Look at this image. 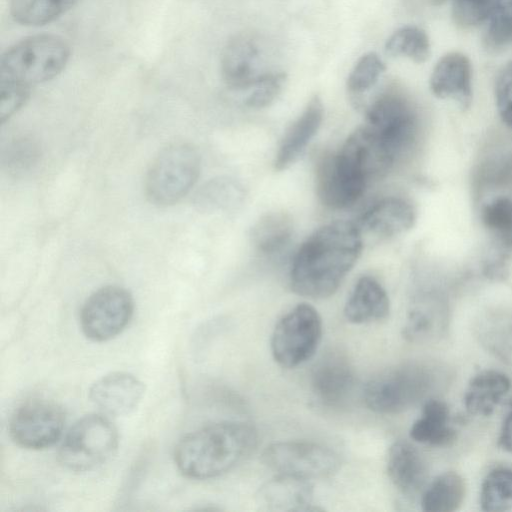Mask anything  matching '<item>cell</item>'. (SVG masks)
<instances>
[{"instance_id":"7a4b0ae2","label":"cell","mask_w":512,"mask_h":512,"mask_svg":"<svg viewBox=\"0 0 512 512\" xmlns=\"http://www.w3.org/2000/svg\"><path fill=\"white\" fill-rule=\"evenodd\" d=\"M257 439V431L249 423H213L183 436L175 446L174 461L188 478H215L244 461L254 450Z\"/></svg>"},{"instance_id":"ac0fdd59","label":"cell","mask_w":512,"mask_h":512,"mask_svg":"<svg viewBox=\"0 0 512 512\" xmlns=\"http://www.w3.org/2000/svg\"><path fill=\"white\" fill-rule=\"evenodd\" d=\"M323 114L322 100L318 95H315L284 134L274 161L276 170L287 169L301 156L317 134L323 120Z\"/></svg>"},{"instance_id":"30bf717a","label":"cell","mask_w":512,"mask_h":512,"mask_svg":"<svg viewBox=\"0 0 512 512\" xmlns=\"http://www.w3.org/2000/svg\"><path fill=\"white\" fill-rule=\"evenodd\" d=\"M262 462L277 473L308 480L328 477L340 466V459L333 450L307 441L272 443L263 451Z\"/></svg>"},{"instance_id":"6da1fadb","label":"cell","mask_w":512,"mask_h":512,"mask_svg":"<svg viewBox=\"0 0 512 512\" xmlns=\"http://www.w3.org/2000/svg\"><path fill=\"white\" fill-rule=\"evenodd\" d=\"M362 248L360 229L352 222L338 220L320 227L293 259L291 288L312 299L333 295L356 264Z\"/></svg>"},{"instance_id":"d6a6232c","label":"cell","mask_w":512,"mask_h":512,"mask_svg":"<svg viewBox=\"0 0 512 512\" xmlns=\"http://www.w3.org/2000/svg\"><path fill=\"white\" fill-rule=\"evenodd\" d=\"M492 10V0H451V17L461 29L475 28L486 23Z\"/></svg>"},{"instance_id":"836d02e7","label":"cell","mask_w":512,"mask_h":512,"mask_svg":"<svg viewBox=\"0 0 512 512\" xmlns=\"http://www.w3.org/2000/svg\"><path fill=\"white\" fill-rule=\"evenodd\" d=\"M286 82L283 72H267L251 87L252 92L245 100V105L253 109L270 106L281 94Z\"/></svg>"},{"instance_id":"e575fe53","label":"cell","mask_w":512,"mask_h":512,"mask_svg":"<svg viewBox=\"0 0 512 512\" xmlns=\"http://www.w3.org/2000/svg\"><path fill=\"white\" fill-rule=\"evenodd\" d=\"M31 88L13 81L0 80V119L5 122L27 101Z\"/></svg>"},{"instance_id":"cb8c5ba5","label":"cell","mask_w":512,"mask_h":512,"mask_svg":"<svg viewBox=\"0 0 512 512\" xmlns=\"http://www.w3.org/2000/svg\"><path fill=\"white\" fill-rule=\"evenodd\" d=\"M245 195L241 182L232 177L221 176L204 183L195 193L193 204L202 212H228L239 207Z\"/></svg>"},{"instance_id":"d4e9b609","label":"cell","mask_w":512,"mask_h":512,"mask_svg":"<svg viewBox=\"0 0 512 512\" xmlns=\"http://www.w3.org/2000/svg\"><path fill=\"white\" fill-rule=\"evenodd\" d=\"M465 493L462 476L453 471L445 472L423 490L421 506L426 512H454L462 505Z\"/></svg>"},{"instance_id":"52a82bcc","label":"cell","mask_w":512,"mask_h":512,"mask_svg":"<svg viewBox=\"0 0 512 512\" xmlns=\"http://www.w3.org/2000/svg\"><path fill=\"white\" fill-rule=\"evenodd\" d=\"M199 174L197 150L187 143L171 144L159 152L148 169L147 198L158 206L173 205L190 192Z\"/></svg>"},{"instance_id":"3957f363","label":"cell","mask_w":512,"mask_h":512,"mask_svg":"<svg viewBox=\"0 0 512 512\" xmlns=\"http://www.w3.org/2000/svg\"><path fill=\"white\" fill-rule=\"evenodd\" d=\"M374 178L368 149L355 130L335 154H323L316 163V192L327 207L354 204Z\"/></svg>"},{"instance_id":"9a60e30c","label":"cell","mask_w":512,"mask_h":512,"mask_svg":"<svg viewBox=\"0 0 512 512\" xmlns=\"http://www.w3.org/2000/svg\"><path fill=\"white\" fill-rule=\"evenodd\" d=\"M312 501L308 479L282 473L266 481L255 495V503L263 511H311L315 509Z\"/></svg>"},{"instance_id":"8fae6325","label":"cell","mask_w":512,"mask_h":512,"mask_svg":"<svg viewBox=\"0 0 512 512\" xmlns=\"http://www.w3.org/2000/svg\"><path fill=\"white\" fill-rule=\"evenodd\" d=\"M133 313L134 301L129 291L120 286H105L93 292L83 304L81 329L93 341H107L126 328Z\"/></svg>"},{"instance_id":"f1b7e54d","label":"cell","mask_w":512,"mask_h":512,"mask_svg":"<svg viewBox=\"0 0 512 512\" xmlns=\"http://www.w3.org/2000/svg\"><path fill=\"white\" fill-rule=\"evenodd\" d=\"M385 52L392 57H406L415 63H424L431 53L429 37L420 27L403 26L387 39Z\"/></svg>"},{"instance_id":"ba28073f","label":"cell","mask_w":512,"mask_h":512,"mask_svg":"<svg viewBox=\"0 0 512 512\" xmlns=\"http://www.w3.org/2000/svg\"><path fill=\"white\" fill-rule=\"evenodd\" d=\"M119 434L103 415L79 419L66 433L58 452L60 463L74 472H87L107 462L116 452Z\"/></svg>"},{"instance_id":"d6986e66","label":"cell","mask_w":512,"mask_h":512,"mask_svg":"<svg viewBox=\"0 0 512 512\" xmlns=\"http://www.w3.org/2000/svg\"><path fill=\"white\" fill-rule=\"evenodd\" d=\"M387 473L393 485L406 496L424 490L428 467L422 454L409 442H394L388 451Z\"/></svg>"},{"instance_id":"603a6c76","label":"cell","mask_w":512,"mask_h":512,"mask_svg":"<svg viewBox=\"0 0 512 512\" xmlns=\"http://www.w3.org/2000/svg\"><path fill=\"white\" fill-rule=\"evenodd\" d=\"M447 404L439 399L425 401L421 416L412 424L410 437L422 444L448 446L455 441L456 431L449 424Z\"/></svg>"},{"instance_id":"e0dca14e","label":"cell","mask_w":512,"mask_h":512,"mask_svg":"<svg viewBox=\"0 0 512 512\" xmlns=\"http://www.w3.org/2000/svg\"><path fill=\"white\" fill-rule=\"evenodd\" d=\"M311 388L316 398L325 405H338L351 393L355 376L348 360L340 353L329 352L313 366Z\"/></svg>"},{"instance_id":"9c48e42d","label":"cell","mask_w":512,"mask_h":512,"mask_svg":"<svg viewBox=\"0 0 512 512\" xmlns=\"http://www.w3.org/2000/svg\"><path fill=\"white\" fill-rule=\"evenodd\" d=\"M322 336V320L317 310L301 303L276 324L271 337V353L282 367L301 365L316 352Z\"/></svg>"},{"instance_id":"484cf974","label":"cell","mask_w":512,"mask_h":512,"mask_svg":"<svg viewBox=\"0 0 512 512\" xmlns=\"http://www.w3.org/2000/svg\"><path fill=\"white\" fill-rule=\"evenodd\" d=\"M293 233L291 217L284 212L263 215L251 229V241L263 254L281 251L290 241Z\"/></svg>"},{"instance_id":"ffe728a7","label":"cell","mask_w":512,"mask_h":512,"mask_svg":"<svg viewBox=\"0 0 512 512\" xmlns=\"http://www.w3.org/2000/svg\"><path fill=\"white\" fill-rule=\"evenodd\" d=\"M415 221V210L407 200L387 197L369 207L362 214L359 223L367 232L390 237L408 231Z\"/></svg>"},{"instance_id":"7402d4cb","label":"cell","mask_w":512,"mask_h":512,"mask_svg":"<svg viewBox=\"0 0 512 512\" xmlns=\"http://www.w3.org/2000/svg\"><path fill=\"white\" fill-rule=\"evenodd\" d=\"M510 388L511 381L504 373L484 370L470 380L464 394L465 408L472 415L488 416Z\"/></svg>"},{"instance_id":"8d00e7d4","label":"cell","mask_w":512,"mask_h":512,"mask_svg":"<svg viewBox=\"0 0 512 512\" xmlns=\"http://www.w3.org/2000/svg\"><path fill=\"white\" fill-rule=\"evenodd\" d=\"M484 340L495 353L503 358L512 359V322L492 324L485 331Z\"/></svg>"},{"instance_id":"f35d334b","label":"cell","mask_w":512,"mask_h":512,"mask_svg":"<svg viewBox=\"0 0 512 512\" xmlns=\"http://www.w3.org/2000/svg\"><path fill=\"white\" fill-rule=\"evenodd\" d=\"M431 4L438 6L444 4L447 0H430Z\"/></svg>"},{"instance_id":"4fadbf2b","label":"cell","mask_w":512,"mask_h":512,"mask_svg":"<svg viewBox=\"0 0 512 512\" xmlns=\"http://www.w3.org/2000/svg\"><path fill=\"white\" fill-rule=\"evenodd\" d=\"M260 46L248 33L231 38L225 45L220 70L224 83L232 90L251 88L267 72H260Z\"/></svg>"},{"instance_id":"5bb4252c","label":"cell","mask_w":512,"mask_h":512,"mask_svg":"<svg viewBox=\"0 0 512 512\" xmlns=\"http://www.w3.org/2000/svg\"><path fill=\"white\" fill-rule=\"evenodd\" d=\"M144 391V384L136 376L112 372L92 384L89 398L106 415L124 416L138 407Z\"/></svg>"},{"instance_id":"7c38bea8","label":"cell","mask_w":512,"mask_h":512,"mask_svg":"<svg viewBox=\"0 0 512 512\" xmlns=\"http://www.w3.org/2000/svg\"><path fill=\"white\" fill-rule=\"evenodd\" d=\"M65 414L55 402L31 399L21 404L11 416L9 433L12 440L26 449H44L62 436Z\"/></svg>"},{"instance_id":"74e56055","label":"cell","mask_w":512,"mask_h":512,"mask_svg":"<svg viewBox=\"0 0 512 512\" xmlns=\"http://www.w3.org/2000/svg\"><path fill=\"white\" fill-rule=\"evenodd\" d=\"M498 445L503 450L512 453V411L507 414L502 423Z\"/></svg>"},{"instance_id":"1f68e13d","label":"cell","mask_w":512,"mask_h":512,"mask_svg":"<svg viewBox=\"0 0 512 512\" xmlns=\"http://www.w3.org/2000/svg\"><path fill=\"white\" fill-rule=\"evenodd\" d=\"M385 69V63L377 53L362 55L347 78L348 91L353 95L364 93L376 84Z\"/></svg>"},{"instance_id":"44dd1931","label":"cell","mask_w":512,"mask_h":512,"mask_svg":"<svg viewBox=\"0 0 512 512\" xmlns=\"http://www.w3.org/2000/svg\"><path fill=\"white\" fill-rule=\"evenodd\" d=\"M390 301L383 286L373 277L363 276L355 284L344 306L345 318L363 324L386 318Z\"/></svg>"},{"instance_id":"83f0119b","label":"cell","mask_w":512,"mask_h":512,"mask_svg":"<svg viewBox=\"0 0 512 512\" xmlns=\"http://www.w3.org/2000/svg\"><path fill=\"white\" fill-rule=\"evenodd\" d=\"M79 0H10L14 21L24 26H43L61 17Z\"/></svg>"},{"instance_id":"f546056e","label":"cell","mask_w":512,"mask_h":512,"mask_svg":"<svg viewBox=\"0 0 512 512\" xmlns=\"http://www.w3.org/2000/svg\"><path fill=\"white\" fill-rule=\"evenodd\" d=\"M480 505L483 511L512 510L511 468H495L485 476L481 484Z\"/></svg>"},{"instance_id":"2e32d148","label":"cell","mask_w":512,"mask_h":512,"mask_svg":"<svg viewBox=\"0 0 512 512\" xmlns=\"http://www.w3.org/2000/svg\"><path fill=\"white\" fill-rule=\"evenodd\" d=\"M430 89L441 99H452L462 109L472 102V66L461 52H449L435 64L430 76Z\"/></svg>"},{"instance_id":"277c9868","label":"cell","mask_w":512,"mask_h":512,"mask_svg":"<svg viewBox=\"0 0 512 512\" xmlns=\"http://www.w3.org/2000/svg\"><path fill=\"white\" fill-rule=\"evenodd\" d=\"M447 377L439 367L403 363L371 378L364 387L363 398L376 413L397 414L426 400L442 383L447 384Z\"/></svg>"},{"instance_id":"5b68a950","label":"cell","mask_w":512,"mask_h":512,"mask_svg":"<svg viewBox=\"0 0 512 512\" xmlns=\"http://www.w3.org/2000/svg\"><path fill=\"white\" fill-rule=\"evenodd\" d=\"M71 55L69 44L54 34L26 37L10 46L0 58V80L32 88L57 77Z\"/></svg>"},{"instance_id":"8992f818","label":"cell","mask_w":512,"mask_h":512,"mask_svg":"<svg viewBox=\"0 0 512 512\" xmlns=\"http://www.w3.org/2000/svg\"><path fill=\"white\" fill-rule=\"evenodd\" d=\"M363 128L394 163L418 134V117L410 101L400 93L386 92L369 106Z\"/></svg>"},{"instance_id":"4dcf8cb0","label":"cell","mask_w":512,"mask_h":512,"mask_svg":"<svg viewBox=\"0 0 512 512\" xmlns=\"http://www.w3.org/2000/svg\"><path fill=\"white\" fill-rule=\"evenodd\" d=\"M484 226L507 248H512V197L499 196L482 209Z\"/></svg>"},{"instance_id":"4316f807","label":"cell","mask_w":512,"mask_h":512,"mask_svg":"<svg viewBox=\"0 0 512 512\" xmlns=\"http://www.w3.org/2000/svg\"><path fill=\"white\" fill-rule=\"evenodd\" d=\"M448 313L438 306H417L408 313L403 336L410 342H425L441 337L449 324Z\"/></svg>"},{"instance_id":"d590c367","label":"cell","mask_w":512,"mask_h":512,"mask_svg":"<svg viewBox=\"0 0 512 512\" xmlns=\"http://www.w3.org/2000/svg\"><path fill=\"white\" fill-rule=\"evenodd\" d=\"M495 100L502 121L512 129V61L497 76Z\"/></svg>"}]
</instances>
